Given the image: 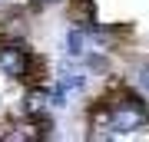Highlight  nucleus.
Returning <instances> with one entry per match:
<instances>
[{
    "instance_id": "nucleus-5",
    "label": "nucleus",
    "mask_w": 149,
    "mask_h": 142,
    "mask_svg": "<svg viewBox=\"0 0 149 142\" xmlns=\"http://www.w3.org/2000/svg\"><path fill=\"white\" fill-rule=\"evenodd\" d=\"M133 83L139 86V93L149 96V60H143V63L133 66Z\"/></svg>"
},
{
    "instance_id": "nucleus-1",
    "label": "nucleus",
    "mask_w": 149,
    "mask_h": 142,
    "mask_svg": "<svg viewBox=\"0 0 149 142\" xmlns=\"http://www.w3.org/2000/svg\"><path fill=\"white\" fill-rule=\"evenodd\" d=\"M33 56L37 53L27 50V40H0V73L13 83H30Z\"/></svg>"
},
{
    "instance_id": "nucleus-6",
    "label": "nucleus",
    "mask_w": 149,
    "mask_h": 142,
    "mask_svg": "<svg viewBox=\"0 0 149 142\" xmlns=\"http://www.w3.org/2000/svg\"><path fill=\"white\" fill-rule=\"evenodd\" d=\"M56 3H66V0H30L33 10H43V7H56Z\"/></svg>"
},
{
    "instance_id": "nucleus-4",
    "label": "nucleus",
    "mask_w": 149,
    "mask_h": 142,
    "mask_svg": "<svg viewBox=\"0 0 149 142\" xmlns=\"http://www.w3.org/2000/svg\"><path fill=\"white\" fill-rule=\"evenodd\" d=\"M66 17H70V23H80V26L100 20L96 0H66Z\"/></svg>"
},
{
    "instance_id": "nucleus-2",
    "label": "nucleus",
    "mask_w": 149,
    "mask_h": 142,
    "mask_svg": "<svg viewBox=\"0 0 149 142\" xmlns=\"http://www.w3.org/2000/svg\"><path fill=\"white\" fill-rule=\"evenodd\" d=\"M17 116H27V119L53 116V106H50V86H47V83H27V89H23V96H20V106H17Z\"/></svg>"
},
{
    "instance_id": "nucleus-3",
    "label": "nucleus",
    "mask_w": 149,
    "mask_h": 142,
    "mask_svg": "<svg viewBox=\"0 0 149 142\" xmlns=\"http://www.w3.org/2000/svg\"><path fill=\"white\" fill-rule=\"evenodd\" d=\"M63 46H66V56H73V60H80L83 53H90L96 43H93V37H90V30L86 26H80V23H73L66 30V37H63Z\"/></svg>"
}]
</instances>
